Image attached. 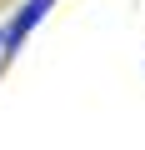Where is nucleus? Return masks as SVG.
<instances>
[{"mask_svg":"<svg viewBox=\"0 0 145 150\" xmlns=\"http://www.w3.org/2000/svg\"><path fill=\"white\" fill-rule=\"evenodd\" d=\"M55 5H60V0H25V5L15 10V20L5 25V45H0V70H5V65L20 55V45L30 40V30H35V25H40V20H45Z\"/></svg>","mask_w":145,"mask_h":150,"instance_id":"nucleus-1","label":"nucleus"},{"mask_svg":"<svg viewBox=\"0 0 145 150\" xmlns=\"http://www.w3.org/2000/svg\"><path fill=\"white\" fill-rule=\"evenodd\" d=\"M0 45H5V25H0Z\"/></svg>","mask_w":145,"mask_h":150,"instance_id":"nucleus-2","label":"nucleus"}]
</instances>
